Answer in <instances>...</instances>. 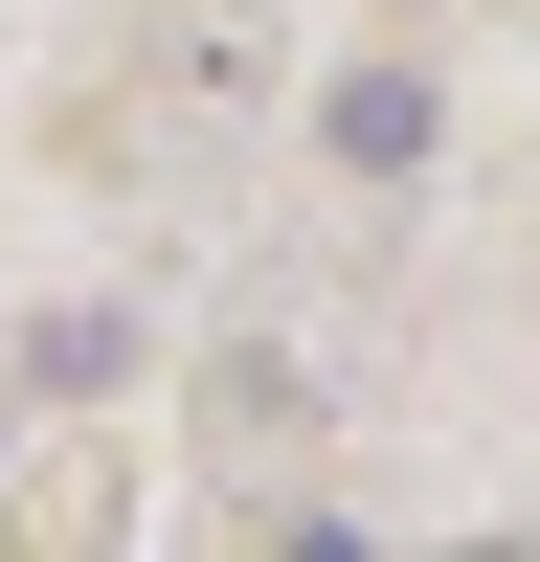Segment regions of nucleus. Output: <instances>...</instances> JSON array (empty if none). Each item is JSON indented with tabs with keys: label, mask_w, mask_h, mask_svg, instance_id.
Returning a JSON list of instances; mask_svg holds the SVG:
<instances>
[{
	"label": "nucleus",
	"mask_w": 540,
	"mask_h": 562,
	"mask_svg": "<svg viewBox=\"0 0 540 562\" xmlns=\"http://www.w3.org/2000/svg\"><path fill=\"white\" fill-rule=\"evenodd\" d=\"M315 135H338V180H428L450 90H428V68H338V90H315Z\"/></svg>",
	"instance_id": "f257e3e1"
}]
</instances>
